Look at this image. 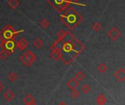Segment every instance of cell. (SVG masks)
<instances>
[{
  "label": "cell",
  "mask_w": 125,
  "mask_h": 105,
  "mask_svg": "<svg viewBox=\"0 0 125 105\" xmlns=\"http://www.w3.org/2000/svg\"><path fill=\"white\" fill-rule=\"evenodd\" d=\"M62 40L63 46L60 51L61 60L64 64L70 65L85 50V46L70 30L67 31V34Z\"/></svg>",
  "instance_id": "cell-1"
},
{
  "label": "cell",
  "mask_w": 125,
  "mask_h": 105,
  "mask_svg": "<svg viewBox=\"0 0 125 105\" xmlns=\"http://www.w3.org/2000/svg\"><path fill=\"white\" fill-rule=\"evenodd\" d=\"M60 20L69 30H73L82 22L83 16L74 7H71L60 15Z\"/></svg>",
  "instance_id": "cell-2"
},
{
  "label": "cell",
  "mask_w": 125,
  "mask_h": 105,
  "mask_svg": "<svg viewBox=\"0 0 125 105\" xmlns=\"http://www.w3.org/2000/svg\"><path fill=\"white\" fill-rule=\"evenodd\" d=\"M23 31H24V30L16 31L10 24H7L0 31V38L3 39L4 41H15V39L18 37V34Z\"/></svg>",
  "instance_id": "cell-3"
},
{
  "label": "cell",
  "mask_w": 125,
  "mask_h": 105,
  "mask_svg": "<svg viewBox=\"0 0 125 105\" xmlns=\"http://www.w3.org/2000/svg\"><path fill=\"white\" fill-rule=\"evenodd\" d=\"M46 1L59 13L66 10L72 3L71 0H46Z\"/></svg>",
  "instance_id": "cell-4"
},
{
  "label": "cell",
  "mask_w": 125,
  "mask_h": 105,
  "mask_svg": "<svg viewBox=\"0 0 125 105\" xmlns=\"http://www.w3.org/2000/svg\"><path fill=\"white\" fill-rule=\"evenodd\" d=\"M19 59L26 67H29L36 61L37 57L31 51L27 50L20 56Z\"/></svg>",
  "instance_id": "cell-5"
},
{
  "label": "cell",
  "mask_w": 125,
  "mask_h": 105,
  "mask_svg": "<svg viewBox=\"0 0 125 105\" xmlns=\"http://www.w3.org/2000/svg\"><path fill=\"white\" fill-rule=\"evenodd\" d=\"M2 47H3V50H4L7 53L8 55L12 54L17 48L16 42H15V41H13V40L5 41L4 44Z\"/></svg>",
  "instance_id": "cell-6"
},
{
  "label": "cell",
  "mask_w": 125,
  "mask_h": 105,
  "mask_svg": "<svg viewBox=\"0 0 125 105\" xmlns=\"http://www.w3.org/2000/svg\"><path fill=\"white\" fill-rule=\"evenodd\" d=\"M108 37L112 40V41H116L122 35V32L118 29L116 27H113L111 28L107 33Z\"/></svg>",
  "instance_id": "cell-7"
},
{
  "label": "cell",
  "mask_w": 125,
  "mask_h": 105,
  "mask_svg": "<svg viewBox=\"0 0 125 105\" xmlns=\"http://www.w3.org/2000/svg\"><path fill=\"white\" fill-rule=\"evenodd\" d=\"M114 76L119 82H124L125 80V70L123 68H119L114 73Z\"/></svg>",
  "instance_id": "cell-8"
},
{
  "label": "cell",
  "mask_w": 125,
  "mask_h": 105,
  "mask_svg": "<svg viewBox=\"0 0 125 105\" xmlns=\"http://www.w3.org/2000/svg\"><path fill=\"white\" fill-rule=\"evenodd\" d=\"M29 42L24 37H22L16 43V48H18L20 50H24L29 46Z\"/></svg>",
  "instance_id": "cell-9"
},
{
  "label": "cell",
  "mask_w": 125,
  "mask_h": 105,
  "mask_svg": "<svg viewBox=\"0 0 125 105\" xmlns=\"http://www.w3.org/2000/svg\"><path fill=\"white\" fill-rule=\"evenodd\" d=\"M79 86V82L78 80H76L74 77L71 78L68 80V82L67 83V86L70 89V90H75L77 89V88Z\"/></svg>",
  "instance_id": "cell-10"
},
{
  "label": "cell",
  "mask_w": 125,
  "mask_h": 105,
  "mask_svg": "<svg viewBox=\"0 0 125 105\" xmlns=\"http://www.w3.org/2000/svg\"><path fill=\"white\" fill-rule=\"evenodd\" d=\"M63 46V40H59V39H57L56 41H55L53 45L51 46V50H58V51H61L62 50V48Z\"/></svg>",
  "instance_id": "cell-11"
},
{
  "label": "cell",
  "mask_w": 125,
  "mask_h": 105,
  "mask_svg": "<svg viewBox=\"0 0 125 105\" xmlns=\"http://www.w3.org/2000/svg\"><path fill=\"white\" fill-rule=\"evenodd\" d=\"M3 97L5 99L6 101H7V102H11L12 100H13V99H15V94H14L12 91L8 90V91H7L4 92V94H3Z\"/></svg>",
  "instance_id": "cell-12"
},
{
  "label": "cell",
  "mask_w": 125,
  "mask_h": 105,
  "mask_svg": "<svg viewBox=\"0 0 125 105\" xmlns=\"http://www.w3.org/2000/svg\"><path fill=\"white\" fill-rule=\"evenodd\" d=\"M23 102L25 105H28L34 102H36L34 97L31 94H27L23 99Z\"/></svg>",
  "instance_id": "cell-13"
},
{
  "label": "cell",
  "mask_w": 125,
  "mask_h": 105,
  "mask_svg": "<svg viewBox=\"0 0 125 105\" xmlns=\"http://www.w3.org/2000/svg\"><path fill=\"white\" fill-rule=\"evenodd\" d=\"M50 57L54 61H59L61 59V53L58 50H53L50 53Z\"/></svg>",
  "instance_id": "cell-14"
},
{
  "label": "cell",
  "mask_w": 125,
  "mask_h": 105,
  "mask_svg": "<svg viewBox=\"0 0 125 105\" xmlns=\"http://www.w3.org/2000/svg\"><path fill=\"white\" fill-rule=\"evenodd\" d=\"M96 102L98 105H105L107 102V98L103 94H100L96 99Z\"/></svg>",
  "instance_id": "cell-15"
},
{
  "label": "cell",
  "mask_w": 125,
  "mask_h": 105,
  "mask_svg": "<svg viewBox=\"0 0 125 105\" xmlns=\"http://www.w3.org/2000/svg\"><path fill=\"white\" fill-rule=\"evenodd\" d=\"M7 4L8 6L12 8V10H15L17 9V7L19 6L20 4V2L18 0H10L8 2H7Z\"/></svg>",
  "instance_id": "cell-16"
},
{
  "label": "cell",
  "mask_w": 125,
  "mask_h": 105,
  "mask_svg": "<svg viewBox=\"0 0 125 105\" xmlns=\"http://www.w3.org/2000/svg\"><path fill=\"white\" fill-rule=\"evenodd\" d=\"M86 77V75H85V74L83 72H81V71H80V72H78L75 75V77H74V78L76 80H78V82H81V81H82L84 78Z\"/></svg>",
  "instance_id": "cell-17"
},
{
  "label": "cell",
  "mask_w": 125,
  "mask_h": 105,
  "mask_svg": "<svg viewBox=\"0 0 125 105\" xmlns=\"http://www.w3.org/2000/svg\"><path fill=\"white\" fill-rule=\"evenodd\" d=\"M43 44H44V42H43L42 39H41L40 38H37L33 42V45L36 48H40L43 45Z\"/></svg>",
  "instance_id": "cell-18"
},
{
  "label": "cell",
  "mask_w": 125,
  "mask_h": 105,
  "mask_svg": "<svg viewBox=\"0 0 125 105\" xmlns=\"http://www.w3.org/2000/svg\"><path fill=\"white\" fill-rule=\"evenodd\" d=\"M107 69H108V67L104 63H102V64H99L98 67H97V70L100 73H105L107 71Z\"/></svg>",
  "instance_id": "cell-19"
},
{
  "label": "cell",
  "mask_w": 125,
  "mask_h": 105,
  "mask_svg": "<svg viewBox=\"0 0 125 105\" xmlns=\"http://www.w3.org/2000/svg\"><path fill=\"white\" fill-rule=\"evenodd\" d=\"M103 26L101 25L100 23L99 22H97V23H94L93 25H92V29L95 31V32H99L101 29H102Z\"/></svg>",
  "instance_id": "cell-20"
},
{
  "label": "cell",
  "mask_w": 125,
  "mask_h": 105,
  "mask_svg": "<svg viewBox=\"0 0 125 105\" xmlns=\"http://www.w3.org/2000/svg\"><path fill=\"white\" fill-rule=\"evenodd\" d=\"M81 91L83 92V94H87L91 91V87L87 84H84L81 86Z\"/></svg>",
  "instance_id": "cell-21"
},
{
  "label": "cell",
  "mask_w": 125,
  "mask_h": 105,
  "mask_svg": "<svg viewBox=\"0 0 125 105\" xmlns=\"http://www.w3.org/2000/svg\"><path fill=\"white\" fill-rule=\"evenodd\" d=\"M7 79L11 82H15L18 79V76L15 72H10L7 75Z\"/></svg>",
  "instance_id": "cell-22"
},
{
  "label": "cell",
  "mask_w": 125,
  "mask_h": 105,
  "mask_svg": "<svg viewBox=\"0 0 125 105\" xmlns=\"http://www.w3.org/2000/svg\"><path fill=\"white\" fill-rule=\"evenodd\" d=\"M66 34H67V31H64V30L59 31L58 33H57V37H58L57 39H59V40L63 39L64 37L66 36Z\"/></svg>",
  "instance_id": "cell-23"
},
{
  "label": "cell",
  "mask_w": 125,
  "mask_h": 105,
  "mask_svg": "<svg viewBox=\"0 0 125 105\" xmlns=\"http://www.w3.org/2000/svg\"><path fill=\"white\" fill-rule=\"evenodd\" d=\"M49 25H50L49 21H48L47 19H45V18H44V19L41 21V23H40V26H41V27H42L43 29H46L49 26Z\"/></svg>",
  "instance_id": "cell-24"
},
{
  "label": "cell",
  "mask_w": 125,
  "mask_h": 105,
  "mask_svg": "<svg viewBox=\"0 0 125 105\" xmlns=\"http://www.w3.org/2000/svg\"><path fill=\"white\" fill-rule=\"evenodd\" d=\"M70 96L73 98V99H78L80 96V93L77 89L75 90H72L71 93H70Z\"/></svg>",
  "instance_id": "cell-25"
},
{
  "label": "cell",
  "mask_w": 125,
  "mask_h": 105,
  "mask_svg": "<svg viewBox=\"0 0 125 105\" xmlns=\"http://www.w3.org/2000/svg\"><path fill=\"white\" fill-rule=\"evenodd\" d=\"M8 54H7V53L4 50H1V51H0V59L1 60V61H4V60H5L7 57H8Z\"/></svg>",
  "instance_id": "cell-26"
},
{
  "label": "cell",
  "mask_w": 125,
  "mask_h": 105,
  "mask_svg": "<svg viewBox=\"0 0 125 105\" xmlns=\"http://www.w3.org/2000/svg\"><path fill=\"white\" fill-rule=\"evenodd\" d=\"M4 42H5V41L3 39H1V38H0V48H1L3 45H4Z\"/></svg>",
  "instance_id": "cell-27"
},
{
  "label": "cell",
  "mask_w": 125,
  "mask_h": 105,
  "mask_svg": "<svg viewBox=\"0 0 125 105\" xmlns=\"http://www.w3.org/2000/svg\"><path fill=\"white\" fill-rule=\"evenodd\" d=\"M3 89H4V86H3V84L0 82V93L2 91Z\"/></svg>",
  "instance_id": "cell-28"
},
{
  "label": "cell",
  "mask_w": 125,
  "mask_h": 105,
  "mask_svg": "<svg viewBox=\"0 0 125 105\" xmlns=\"http://www.w3.org/2000/svg\"><path fill=\"white\" fill-rule=\"evenodd\" d=\"M58 105H67V104L65 103L64 102H59V103L58 104Z\"/></svg>",
  "instance_id": "cell-29"
},
{
  "label": "cell",
  "mask_w": 125,
  "mask_h": 105,
  "mask_svg": "<svg viewBox=\"0 0 125 105\" xmlns=\"http://www.w3.org/2000/svg\"><path fill=\"white\" fill-rule=\"evenodd\" d=\"M79 0H71L72 2H76V1H78Z\"/></svg>",
  "instance_id": "cell-30"
},
{
  "label": "cell",
  "mask_w": 125,
  "mask_h": 105,
  "mask_svg": "<svg viewBox=\"0 0 125 105\" xmlns=\"http://www.w3.org/2000/svg\"><path fill=\"white\" fill-rule=\"evenodd\" d=\"M28 105H36V102H34V103H31V104H29Z\"/></svg>",
  "instance_id": "cell-31"
},
{
  "label": "cell",
  "mask_w": 125,
  "mask_h": 105,
  "mask_svg": "<svg viewBox=\"0 0 125 105\" xmlns=\"http://www.w3.org/2000/svg\"><path fill=\"white\" fill-rule=\"evenodd\" d=\"M34 1H37V0H34Z\"/></svg>",
  "instance_id": "cell-32"
}]
</instances>
